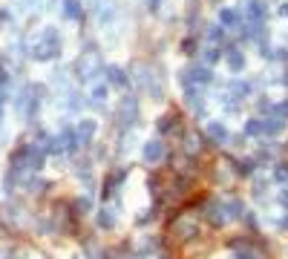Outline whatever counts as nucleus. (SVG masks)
I'll list each match as a JSON object with an SVG mask.
<instances>
[{"mask_svg":"<svg viewBox=\"0 0 288 259\" xmlns=\"http://www.w3.org/2000/svg\"><path fill=\"white\" fill-rule=\"evenodd\" d=\"M161 156H164V147H161V141H150V144L144 147V159H147V162H159Z\"/></svg>","mask_w":288,"mask_h":259,"instance_id":"obj_1","label":"nucleus"},{"mask_svg":"<svg viewBox=\"0 0 288 259\" xmlns=\"http://www.w3.org/2000/svg\"><path fill=\"white\" fill-rule=\"evenodd\" d=\"M228 64H230V69H233V72H239V69H242V64H245V61H242V58H239L236 52H230V58H228Z\"/></svg>","mask_w":288,"mask_h":259,"instance_id":"obj_7","label":"nucleus"},{"mask_svg":"<svg viewBox=\"0 0 288 259\" xmlns=\"http://www.w3.org/2000/svg\"><path fill=\"white\" fill-rule=\"evenodd\" d=\"M277 176H280V182H288V167H280V173H277Z\"/></svg>","mask_w":288,"mask_h":259,"instance_id":"obj_11","label":"nucleus"},{"mask_svg":"<svg viewBox=\"0 0 288 259\" xmlns=\"http://www.w3.org/2000/svg\"><path fill=\"white\" fill-rule=\"evenodd\" d=\"M219 18H222V23H228V26H230V23H236V12H233V9H222V15H219Z\"/></svg>","mask_w":288,"mask_h":259,"instance_id":"obj_8","label":"nucleus"},{"mask_svg":"<svg viewBox=\"0 0 288 259\" xmlns=\"http://www.w3.org/2000/svg\"><path fill=\"white\" fill-rule=\"evenodd\" d=\"M191 75H193V81H196V84H208V81H211V72H208L205 66H193Z\"/></svg>","mask_w":288,"mask_h":259,"instance_id":"obj_2","label":"nucleus"},{"mask_svg":"<svg viewBox=\"0 0 288 259\" xmlns=\"http://www.w3.org/2000/svg\"><path fill=\"white\" fill-rule=\"evenodd\" d=\"M262 130H265V132H280V130H283V121H280V118H271V121L262 124Z\"/></svg>","mask_w":288,"mask_h":259,"instance_id":"obj_5","label":"nucleus"},{"mask_svg":"<svg viewBox=\"0 0 288 259\" xmlns=\"http://www.w3.org/2000/svg\"><path fill=\"white\" fill-rule=\"evenodd\" d=\"M93 132H96V124H93V121H84V127H81V138H84V141H90V138H93Z\"/></svg>","mask_w":288,"mask_h":259,"instance_id":"obj_6","label":"nucleus"},{"mask_svg":"<svg viewBox=\"0 0 288 259\" xmlns=\"http://www.w3.org/2000/svg\"><path fill=\"white\" fill-rule=\"evenodd\" d=\"M104 98H107V90H104V87H98V90H96V104H101Z\"/></svg>","mask_w":288,"mask_h":259,"instance_id":"obj_10","label":"nucleus"},{"mask_svg":"<svg viewBox=\"0 0 288 259\" xmlns=\"http://www.w3.org/2000/svg\"><path fill=\"white\" fill-rule=\"evenodd\" d=\"M222 37H225V32H222V29H216V26L211 29V40H222Z\"/></svg>","mask_w":288,"mask_h":259,"instance_id":"obj_9","label":"nucleus"},{"mask_svg":"<svg viewBox=\"0 0 288 259\" xmlns=\"http://www.w3.org/2000/svg\"><path fill=\"white\" fill-rule=\"evenodd\" d=\"M283 204H288V190H286V193H283Z\"/></svg>","mask_w":288,"mask_h":259,"instance_id":"obj_12","label":"nucleus"},{"mask_svg":"<svg viewBox=\"0 0 288 259\" xmlns=\"http://www.w3.org/2000/svg\"><path fill=\"white\" fill-rule=\"evenodd\" d=\"M211 135H213L216 141H225V138H228V130H225L222 124H211Z\"/></svg>","mask_w":288,"mask_h":259,"instance_id":"obj_3","label":"nucleus"},{"mask_svg":"<svg viewBox=\"0 0 288 259\" xmlns=\"http://www.w3.org/2000/svg\"><path fill=\"white\" fill-rule=\"evenodd\" d=\"M107 75H110V81H113V84H124V72H121V69L110 66V69H107Z\"/></svg>","mask_w":288,"mask_h":259,"instance_id":"obj_4","label":"nucleus"}]
</instances>
